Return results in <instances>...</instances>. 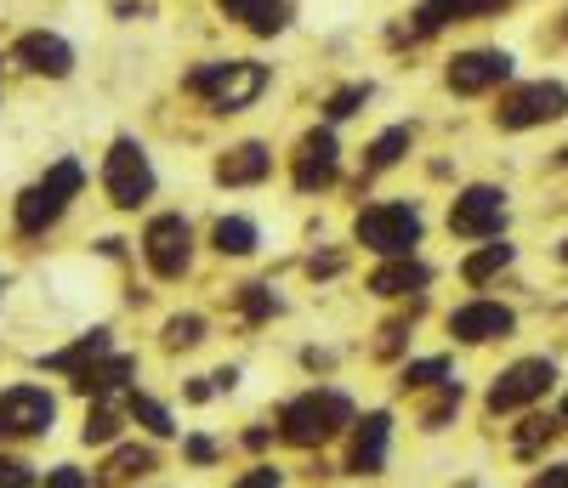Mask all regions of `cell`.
Wrapping results in <instances>:
<instances>
[{
    "instance_id": "1",
    "label": "cell",
    "mask_w": 568,
    "mask_h": 488,
    "mask_svg": "<svg viewBox=\"0 0 568 488\" xmlns=\"http://www.w3.org/2000/svg\"><path fill=\"white\" fill-rule=\"evenodd\" d=\"M342 426H353V404L342 393H302L278 409V437L284 444H296V449H318L329 444Z\"/></svg>"
},
{
    "instance_id": "2",
    "label": "cell",
    "mask_w": 568,
    "mask_h": 488,
    "mask_svg": "<svg viewBox=\"0 0 568 488\" xmlns=\"http://www.w3.org/2000/svg\"><path fill=\"white\" fill-rule=\"evenodd\" d=\"M187 91L205 96V103L216 114H240L251 109L256 96L267 91V69L251 63V58H233V63H200L194 74H187Z\"/></svg>"
},
{
    "instance_id": "3",
    "label": "cell",
    "mask_w": 568,
    "mask_h": 488,
    "mask_svg": "<svg viewBox=\"0 0 568 488\" xmlns=\"http://www.w3.org/2000/svg\"><path fill=\"white\" fill-rule=\"evenodd\" d=\"M80 182H85V171H80L74 160H58L34 187H23V193H18V233H29V238L45 233V227L69 211V200L80 193Z\"/></svg>"
},
{
    "instance_id": "4",
    "label": "cell",
    "mask_w": 568,
    "mask_h": 488,
    "mask_svg": "<svg viewBox=\"0 0 568 488\" xmlns=\"http://www.w3.org/2000/svg\"><path fill=\"white\" fill-rule=\"evenodd\" d=\"M353 233L364 251L398 262V256H415V244H420V211L415 205H364Z\"/></svg>"
},
{
    "instance_id": "5",
    "label": "cell",
    "mask_w": 568,
    "mask_h": 488,
    "mask_svg": "<svg viewBox=\"0 0 568 488\" xmlns=\"http://www.w3.org/2000/svg\"><path fill=\"white\" fill-rule=\"evenodd\" d=\"M103 187H109V200L120 211H136L142 200H149L154 193V165H149V154H142V142L114 136V149L103 160Z\"/></svg>"
},
{
    "instance_id": "6",
    "label": "cell",
    "mask_w": 568,
    "mask_h": 488,
    "mask_svg": "<svg viewBox=\"0 0 568 488\" xmlns=\"http://www.w3.org/2000/svg\"><path fill=\"white\" fill-rule=\"evenodd\" d=\"M562 114H568V85H557V80L517 85V91H506V96H500V109H495V120H500L506 131L551 125V120H562Z\"/></svg>"
},
{
    "instance_id": "7",
    "label": "cell",
    "mask_w": 568,
    "mask_h": 488,
    "mask_svg": "<svg viewBox=\"0 0 568 488\" xmlns=\"http://www.w3.org/2000/svg\"><path fill=\"white\" fill-rule=\"evenodd\" d=\"M551 380H557L551 358H517V364L489 386V415H511V409H524V404L546 398V393H551Z\"/></svg>"
},
{
    "instance_id": "8",
    "label": "cell",
    "mask_w": 568,
    "mask_h": 488,
    "mask_svg": "<svg viewBox=\"0 0 568 488\" xmlns=\"http://www.w3.org/2000/svg\"><path fill=\"white\" fill-rule=\"evenodd\" d=\"M142 256H149V267L160 278H182L187 262H194V233H187L182 216H154L142 227Z\"/></svg>"
},
{
    "instance_id": "9",
    "label": "cell",
    "mask_w": 568,
    "mask_h": 488,
    "mask_svg": "<svg viewBox=\"0 0 568 488\" xmlns=\"http://www.w3.org/2000/svg\"><path fill=\"white\" fill-rule=\"evenodd\" d=\"M52 420H58V404L40 386H7L0 393V431L7 437H40L52 431Z\"/></svg>"
},
{
    "instance_id": "10",
    "label": "cell",
    "mask_w": 568,
    "mask_h": 488,
    "mask_svg": "<svg viewBox=\"0 0 568 488\" xmlns=\"http://www.w3.org/2000/svg\"><path fill=\"white\" fill-rule=\"evenodd\" d=\"M291 176L302 193H324L329 182L342 176V149H336V136L329 131H307L296 142V154H291Z\"/></svg>"
},
{
    "instance_id": "11",
    "label": "cell",
    "mask_w": 568,
    "mask_h": 488,
    "mask_svg": "<svg viewBox=\"0 0 568 488\" xmlns=\"http://www.w3.org/2000/svg\"><path fill=\"white\" fill-rule=\"evenodd\" d=\"M449 227L460 238H495L506 227V193L500 187H466L449 211Z\"/></svg>"
},
{
    "instance_id": "12",
    "label": "cell",
    "mask_w": 568,
    "mask_h": 488,
    "mask_svg": "<svg viewBox=\"0 0 568 488\" xmlns=\"http://www.w3.org/2000/svg\"><path fill=\"white\" fill-rule=\"evenodd\" d=\"M12 58H18L29 74L63 80V74L74 69V45H69L63 34H52V29H34V34H23V40L12 45Z\"/></svg>"
},
{
    "instance_id": "13",
    "label": "cell",
    "mask_w": 568,
    "mask_h": 488,
    "mask_svg": "<svg viewBox=\"0 0 568 488\" xmlns=\"http://www.w3.org/2000/svg\"><path fill=\"white\" fill-rule=\"evenodd\" d=\"M511 80V58L506 52H460L449 63V91L460 96H478V91H495Z\"/></svg>"
},
{
    "instance_id": "14",
    "label": "cell",
    "mask_w": 568,
    "mask_h": 488,
    "mask_svg": "<svg viewBox=\"0 0 568 488\" xmlns=\"http://www.w3.org/2000/svg\"><path fill=\"white\" fill-rule=\"evenodd\" d=\"M511 307H500V302H471V307H455V318H449V335L455 340H466V347H484V340H500V335H511Z\"/></svg>"
},
{
    "instance_id": "15",
    "label": "cell",
    "mask_w": 568,
    "mask_h": 488,
    "mask_svg": "<svg viewBox=\"0 0 568 488\" xmlns=\"http://www.w3.org/2000/svg\"><path fill=\"white\" fill-rule=\"evenodd\" d=\"M500 7H511V0H420L415 7V23H409V34H438L444 23H466V18H489V12H500Z\"/></svg>"
},
{
    "instance_id": "16",
    "label": "cell",
    "mask_w": 568,
    "mask_h": 488,
    "mask_svg": "<svg viewBox=\"0 0 568 488\" xmlns=\"http://www.w3.org/2000/svg\"><path fill=\"white\" fill-rule=\"evenodd\" d=\"M387 431H393V415H387V409L364 415V426H358V437H353V471H358V477H375V471L387 466Z\"/></svg>"
},
{
    "instance_id": "17",
    "label": "cell",
    "mask_w": 568,
    "mask_h": 488,
    "mask_svg": "<svg viewBox=\"0 0 568 488\" xmlns=\"http://www.w3.org/2000/svg\"><path fill=\"white\" fill-rule=\"evenodd\" d=\"M273 171V154L262 149V142H240V149H227L222 160H216V182L222 187H251V182H262Z\"/></svg>"
},
{
    "instance_id": "18",
    "label": "cell",
    "mask_w": 568,
    "mask_h": 488,
    "mask_svg": "<svg viewBox=\"0 0 568 488\" xmlns=\"http://www.w3.org/2000/svg\"><path fill=\"white\" fill-rule=\"evenodd\" d=\"M216 7L233 23H245L251 34H278L284 23H291V0H216Z\"/></svg>"
},
{
    "instance_id": "19",
    "label": "cell",
    "mask_w": 568,
    "mask_h": 488,
    "mask_svg": "<svg viewBox=\"0 0 568 488\" xmlns=\"http://www.w3.org/2000/svg\"><path fill=\"white\" fill-rule=\"evenodd\" d=\"M114 353V340H109V329H91V335H80L69 353H52L45 358V369H58V375H69V380H80L85 369H98L103 358Z\"/></svg>"
},
{
    "instance_id": "20",
    "label": "cell",
    "mask_w": 568,
    "mask_h": 488,
    "mask_svg": "<svg viewBox=\"0 0 568 488\" xmlns=\"http://www.w3.org/2000/svg\"><path fill=\"white\" fill-rule=\"evenodd\" d=\"M131 375H136V358H125V353H109L98 369H85V375L74 380V393H85V398H98V404H103V398H114V393H120V386H125Z\"/></svg>"
},
{
    "instance_id": "21",
    "label": "cell",
    "mask_w": 568,
    "mask_h": 488,
    "mask_svg": "<svg viewBox=\"0 0 568 488\" xmlns=\"http://www.w3.org/2000/svg\"><path fill=\"white\" fill-rule=\"evenodd\" d=\"M426 278H433V273H426L420 262L398 256V262H382L369 273V289H375V296H415V289H426Z\"/></svg>"
},
{
    "instance_id": "22",
    "label": "cell",
    "mask_w": 568,
    "mask_h": 488,
    "mask_svg": "<svg viewBox=\"0 0 568 488\" xmlns=\"http://www.w3.org/2000/svg\"><path fill=\"white\" fill-rule=\"evenodd\" d=\"M404 154H409V125L382 131V136H375L369 149H364V182H369V176H382V171H393Z\"/></svg>"
},
{
    "instance_id": "23",
    "label": "cell",
    "mask_w": 568,
    "mask_h": 488,
    "mask_svg": "<svg viewBox=\"0 0 568 488\" xmlns=\"http://www.w3.org/2000/svg\"><path fill=\"white\" fill-rule=\"evenodd\" d=\"M142 471H154V449H114L103 477H98V488H120L125 477H142Z\"/></svg>"
},
{
    "instance_id": "24",
    "label": "cell",
    "mask_w": 568,
    "mask_h": 488,
    "mask_svg": "<svg viewBox=\"0 0 568 488\" xmlns=\"http://www.w3.org/2000/svg\"><path fill=\"white\" fill-rule=\"evenodd\" d=\"M211 238H216V251H222V256H251V251H256V222H245V216H222Z\"/></svg>"
},
{
    "instance_id": "25",
    "label": "cell",
    "mask_w": 568,
    "mask_h": 488,
    "mask_svg": "<svg viewBox=\"0 0 568 488\" xmlns=\"http://www.w3.org/2000/svg\"><path fill=\"white\" fill-rule=\"evenodd\" d=\"M500 267H511V244H484L478 256L460 262V278H466V284H489Z\"/></svg>"
},
{
    "instance_id": "26",
    "label": "cell",
    "mask_w": 568,
    "mask_h": 488,
    "mask_svg": "<svg viewBox=\"0 0 568 488\" xmlns=\"http://www.w3.org/2000/svg\"><path fill=\"white\" fill-rule=\"evenodd\" d=\"M562 431V420H551V415H529L524 420V431H517V455H540V444H551V437Z\"/></svg>"
},
{
    "instance_id": "27",
    "label": "cell",
    "mask_w": 568,
    "mask_h": 488,
    "mask_svg": "<svg viewBox=\"0 0 568 488\" xmlns=\"http://www.w3.org/2000/svg\"><path fill=\"white\" fill-rule=\"evenodd\" d=\"M114 431H120V409H114V398H103L98 409L85 415V444H114Z\"/></svg>"
},
{
    "instance_id": "28",
    "label": "cell",
    "mask_w": 568,
    "mask_h": 488,
    "mask_svg": "<svg viewBox=\"0 0 568 488\" xmlns=\"http://www.w3.org/2000/svg\"><path fill=\"white\" fill-rule=\"evenodd\" d=\"M125 409H131L142 426H149L154 437H171V431H176V426H171V409H165V404H154V398H142V393H131V398H125Z\"/></svg>"
},
{
    "instance_id": "29",
    "label": "cell",
    "mask_w": 568,
    "mask_h": 488,
    "mask_svg": "<svg viewBox=\"0 0 568 488\" xmlns=\"http://www.w3.org/2000/svg\"><path fill=\"white\" fill-rule=\"evenodd\" d=\"M444 380H449V364H444V358L404 364V386H409V393H426V386H444Z\"/></svg>"
},
{
    "instance_id": "30",
    "label": "cell",
    "mask_w": 568,
    "mask_h": 488,
    "mask_svg": "<svg viewBox=\"0 0 568 488\" xmlns=\"http://www.w3.org/2000/svg\"><path fill=\"white\" fill-rule=\"evenodd\" d=\"M200 340H205V318L200 313H182V318L165 324V347H200Z\"/></svg>"
},
{
    "instance_id": "31",
    "label": "cell",
    "mask_w": 568,
    "mask_h": 488,
    "mask_svg": "<svg viewBox=\"0 0 568 488\" xmlns=\"http://www.w3.org/2000/svg\"><path fill=\"white\" fill-rule=\"evenodd\" d=\"M240 302H245V318H273V313H278V302H273L267 284H245Z\"/></svg>"
},
{
    "instance_id": "32",
    "label": "cell",
    "mask_w": 568,
    "mask_h": 488,
    "mask_svg": "<svg viewBox=\"0 0 568 488\" xmlns=\"http://www.w3.org/2000/svg\"><path fill=\"white\" fill-rule=\"evenodd\" d=\"M455 404H460V380H444V393H438V404L426 409V431H438L449 415H455Z\"/></svg>"
},
{
    "instance_id": "33",
    "label": "cell",
    "mask_w": 568,
    "mask_h": 488,
    "mask_svg": "<svg viewBox=\"0 0 568 488\" xmlns=\"http://www.w3.org/2000/svg\"><path fill=\"white\" fill-rule=\"evenodd\" d=\"M364 96H369V85H347V91H336V96H329V120H347V114H358V103H364Z\"/></svg>"
},
{
    "instance_id": "34",
    "label": "cell",
    "mask_w": 568,
    "mask_h": 488,
    "mask_svg": "<svg viewBox=\"0 0 568 488\" xmlns=\"http://www.w3.org/2000/svg\"><path fill=\"white\" fill-rule=\"evenodd\" d=\"M34 482V466L12 460V455H0V488H29Z\"/></svg>"
},
{
    "instance_id": "35",
    "label": "cell",
    "mask_w": 568,
    "mask_h": 488,
    "mask_svg": "<svg viewBox=\"0 0 568 488\" xmlns=\"http://www.w3.org/2000/svg\"><path fill=\"white\" fill-rule=\"evenodd\" d=\"M45 488H91V477L74 466H58V471H45Z\"/></svg>"
},
{
    "instance_id": "36",
    "label": "cell",
    "mask_w": 568,
    "mask_h": 488,
    "mask_svg": "<svg viewBox=\"0 0 568 488\" xmlns=\"http://www.w3.org/2000/svg\"><path fill=\"white\" fill-rule=\"evenodd\" d=\"M240 488H284V477H278L273 466H256V471H245V477H240Z\"/></svg>"
},
{
    "instance_id": "37",
    "label": "cell",
    "mask_w": 568,
    "mask_h": 488,
    "mask_svg": "<svg viewBox=\"0 0 568 488\" xmlns=\"http://www.w3.org/2000/svg\"><path fill=\"white\" fill-rule=\"evenodd\" d=\"M187 460H194V466H211V460H216V444H211V437H187Z\"/></svg>"
},
{
    "instance_id": "38",
    "label": "cell",
    "mask_w": 568,
    "mask_h": 488,
    "mask_svg": "<svg viewBox=\"0 0 568 488\" xmlns=\"http://www.w3.org/2000/svg\"><path fill=\"white\" fill-rule=\"evenodd\" d=\"M529 488H568V466H551V471H540Z\"/></svg>"
},
{
    "instance_id": "39",
    "label": "cell",
    "mask_w": 568,
    "mask_h": 488,
    "mask_svg": "<svg viewBox=\"0 0 568 488\" xmlns=\"http://www.w3.org/2000/svg\"><path fill=\"white\" fill-rule=\"evenodd\" d=\"M307 273H313V278H329V273H342V256H313V262H307Z\"/></svg>"
},
{
    "instance_id": "40",
    "label": "cell",
    "mask_w": 568,
    "mask_h": 488,
    "mask_svg": "<svg viewBox=\"0 0 568 488\" xmlns=\"http://www.w3.org/2000/svg\"><path fill=\"white\" fill-rule=\"evenodd\" d=\"M557 420H562V431H568V398H562V415H557Z\"/></svg>"
},
{
    "instance_id": "41",
    "label": "cell",
    "mask_w": 568,
    "mask_h": 488,
    "mask_svg": "<svg viewBox=\"0 0 568 488\" xmlns=\"http://www.w3.org/2000/svg\"><path fill=\"white\" fill-rule=\"evenodd\" d=\"M562 262H568V238H562Z\"/></svg>"
},
{
    "instance_id": "42",
    "label": "cell",
    "mask_w": 568,
    "mask_h": 488,
    "mask_svg": "<svg viewBox=\"0 0 568 488\" xmlns=\"http://www.w3.org/2000/svg\"><path fill=\"white\" fill-rule=\"evenodd\" d=\"M557 160H562V165H568V149H562V154H557Z\"/></svg>"
}]
</instances>
